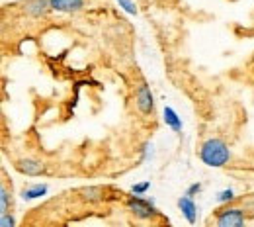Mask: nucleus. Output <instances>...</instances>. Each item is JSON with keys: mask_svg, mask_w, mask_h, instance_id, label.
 I'll use <instances>...</instances> for the list:
<instances>
[{"mask_svg": "<svg viewBox=\"0 0 254 227\" xmlns=\"http://www.w3.org/2000/svg\"><path fill=\"white\" fill-rule=\"evenodd\" d=\"M199 159L209 166H225L231 159V151L221 139H207L199 147Z\"/></svg>", "mask_w": 254, "mask_h": 227, "instance_id": "obj_1", "label": "nucleus"}, {"mask_svg": "<svg viewBox=\"0 0 254 227\" xmlns=\"http://www.w3.org/2000/svg\"><path fill=\"white\" fill-rule=\"evenodd\" d=\"M247 222V214L241 208L235 206H225L221 210H217L215 214V224L219 227H233V226H243Z\"/></svg>", "mask_w": 254, "mask_h": 227, "instance_id": "obj_2", "label": "nucleus"}, {"mask_svg": "<svg viewBox=\"0 0 254 227\" xmlns=\"http://www.w3.org/2000/svg\"><path fill=\"white\" fill-rule=\"evenodd\" d=\"M127 208L131 210V214H135L141 220H153L157 216V210L147 200H141L135 196H127Z\"/></svg>", "mask_w": 254, "mask_h": 227, "instance_id": "obj_3", "label": "nucleus"}, {"mask_svg": "<svg viewBox=\"0 0 254 227\" xmlns=\"http://www.w3.org/2000/svg\"><path fill=\"white\" fill-rule=\"evenodd\" d=\"M135 98H137V108H139L141 114H151L153 112V94H151L147 84H141L137 88V96Z\"/></svg>", "mask_w": 254, "mask_h": 227, "instance_id": "obj_4", "label": "nucleus"}, {"mask_svg": "<svg viewBox=\"0 0 254 227\" xmlns=\"http://www.w3.org/2000/svg\"><path fill=\"white\" fill-rule=\"evenodd\" d=\"M22 6H24V12L32 18L43 16L47 12V8H51L49 0H26V2H22Z\"/></svg>", "mask_w": 254, "mask_h": 227, "instance_id": "obj_5", "label": "nucleus"}, {"mask_svg": "<svg viewBox=\"0 0 254 227\" xmlns=\"http://www.w3.org/2000/svg\"><path fill=\"white\" fill-rule=\"evenodd\" d=\"M49 6L51 10L70 14V12H78L84 6V0H49Z\"/></svg>", "mask_w": 254, "mask_h": 227, "instance_id": "obj_6", "label": "nucleus"}, {"mask_svg": "<svg viewBox=\"0 0 254 227\" xmlns=\"http://www.w3.org/2000/svg\"><path fill=\"white\" fill-rule=\"evenodd\" d=\"M16 166H18V170H22L28 176H39V174L45 172V166L39 161H35V159H24V161L18 162Z\"/></svg>", "mask_w": 254, "mask_h": 227, "instance_id": "obj_7", "label": "nucleus"}, {"mask_svg": "<svg viewBox=\"0 0 254 227\" xmlns=\"http://www.w3.org/2000/svg\"><path fill=\"white\" fill-rule=\"evenodd\" d=\"M178 206H180L182 214L188 218V222H195V204H193V200H191L190 194L182 196V198L178 200Z\"/></svg>", "mask_w": 254, "mask_h": 227, "instance_id": "obj_8", "label": "nucleus"}, {"mask_svg": "<svg viewBox=\"0 0 254 227\" xmlns=\"http://www.w3.org/2000/svg\"><path fill=\"white\" fill-rule=\"evenodd\" d=\"M164 116H166V122H168V124H170L176 131L182 128V124H180V120H178V116L174 114V110H172V108H164Z\"/></svg>", "mask_w": 254, "mask_h": 227, "instance_id": "obj_9", "label": "nucleus"}, {"mask_svg": "<svg viewBox=\"0 0 254 227\" xmlns=\"http://www.w3.org/2000/svg\"><path fill=\"white\" fill-rule=\"evenodd\" d=\"M43 192H45V186H33V188L24 190V198H35V196H41Z\"/></svg>", "mask_w": 254, "mask_h": 227, "instance_id": "obj_10", "label": "nucleus"}, {"mask_svg": "<svg viewBox=\"0 0 254 227\" xmlns=\"http://www.w3.org/2000/svg\"><path fill=\"white\" fill-rule=\"evenodd\" d=\"M120 4L126 8L127 12H131V14H135V12H137V10H135V4H133L131 0H120Z\"/></svg>", "mask_w": 254, "mask_h": 227, "instance_id": "obj_11", "label": "nucleus"}, {"mask_svg": "<svg viewBox=\"0 0 254 227\" xmlns=\"http://www.w3.org/2000/svg\"><path fill=\"white\" fill-rule=\"evenodd\" d=\"M12 227L16 226V222H14V218H8V214H2V227Z\"/></svg>", "mask_w": 254, "mask_h": 227, "instance_id": "obj_12", "label": "nucleus"}, {"mask_svg": "<svg viewBox=\"0 0 254 227\" xmlns=\"http://www.w3.org/2000/svg\"><path fill=\"white\" fill-rule=\"evenodd\" d=\"M219 200H221V202H227V200L231 202V200H233V192H231V190H225V192L219 196Z\"/></svg>", "mask_w": 254, "mask_h": 227, "instance_id": "obj_13", "label": "nucleus"}]
</instances>
